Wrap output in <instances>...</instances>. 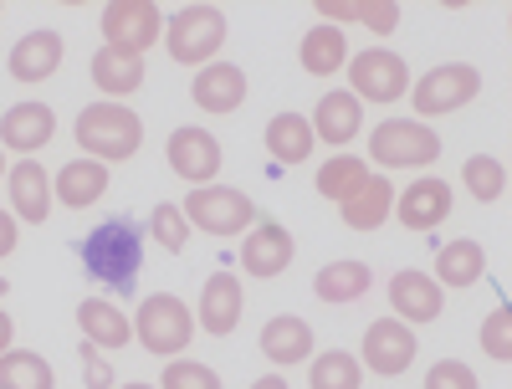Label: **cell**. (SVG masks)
<instances>
[{
	"label": "cell",
	"mask_w": 512,
	"mask_h": 389,
	"mask_svg": "<svg viewBox=\"0 0 512 389\" xmlns=\"http://www.w3.org/2000/svg\"><path fill=\"white\" fill-rule=\"evenodd\" d=\"M139 267H144V241L123 215H113V221H103V226H93L88 236H82V272L98 277L103 287L128 292L134 277H139Z\"/></svg>",
	"instance_id": "6da1fadb"
},
{
	"label": "cell",
	"mask_w": 512,
	"mask_h": 389,
	"mask_svg": "<svg viewBox=\"0 0 512 389\" xmlns=\"http://www.w3.org/2000/svg\"><path fill=\"white\" fill-rule=\"evenodd\" d=\"M77 144L98 164H123L144 144V118L123 103H93L77 113Z\"/></svg>",
	"instance_id": "7a4b0ae2"
},
{
	"label": "cell",
	"mask_w": 512,
	"mask_h": 389,
	"mask_svg": "<svg viewBox=\"0 0 512 389\" xmlns=\"http://www.w3.org/2000/svg\"><path fill=\"white\" fill-rule=\"evenodd\" d=\"M164 47H169V57H175L180 67H210V57L226 47V11L221 6H185V11H175L169 26H164Z\"/></svg>",
	"instance_id": "3957f363"
},
{
	"label": "cell",
	"mask_w": 512,
	"mask_h": 389,
	"mask_svg": "<svg viewBox=\"0 0 512 389\" xmlns=\"http://www.w3.org/2000/svg\"><path fill=\"white\" fill-rule=\"evenodd\" d=\"M134 338L144 343L149 354L169 359V354H180L190 349V338H195V318L190 308L175 297V292H154L139 302V313H134Z\"/></svg>",
	"instance_id": "277c9868"
},
{
	"label": "cell",
	"mask_w": 512,
	"mask_h": 389,
	"mask_svg": "<svg viewBox=\"0 0 512 389\" xmlns=\"http://www.w3.org/2000/svg\"><path fill=\"white\" fill-rule=\"evenodd\" d=\"M369 154L379 169H425L441 159V139L415 118H384L369 134Z\"/></svg>",
	"instance_id": "5b68a950"
},
{
	"label": "cell",
	"mask_w": 512,
	"mask_h": 389,
	"mask_svg": "<svg viewBox=\"0 0 512 389\" xmlns=\"http://www.w3.org/2000/svg\"><path fill=\"white\" fill-rule=\"evenodd\" d=\"M185 221L205 236H241L251 221H256V205L246 200V190H231V185H200L185 195Z\"/></svg>",
	"instance_id": "8992f818"
},
{
	"label": "cell",
	"mask_w": 512,
	"mask_h": 389,
	"mask_svg": "<svg viewBox=\"0 0 512 389\" xmlns=\"http://www.w3.org/2000/svg\"><path fill=\"white\" fill-rule=\"evenodd\" d=\"M98 26H103V47L123 57H144L164 36V16L154 0H108Z\"/></svg>",
	"instance_id": "52a82bcc"
},
{
	"label": "cell",
	"mask_w": 512,
	"mask_h": 389,
	"mask_svg": "<svg viewBox=\"0 0 512 389\" xmlns=\"http://www.w3.org/2000/svg\"><path fill=\"white\" fill-rule=\"evenodd\" d=\"M477 93H482V72L466 67V62H446V67H431V72L415 82L410 108H415L420 118H441V113L466 108Z\"/></svg>",
	"instance_id": "ba28073f"
},
{
	"label": "cell",
	"mask_w": 512,
	"mask_h": 389,
	"mask_svg": "<svg viewBox=\"0 0 512 389\" xmlns=\"http://www.w3.org/2000/svg\"><path fill=\"white\" fill-rule=\"evenodd\" d=\"M349 93L364 103H400L405 93H410V67H405V57H395V52H384V47H374V52H359L354 62H349Z\"/></svg>",
	"instance_id": "9c48e42d"
},
{
	"label": "cell",
	"mask_w": 512,
	"mask_h": 389,
	"mask_svg": "<svg viewBox=\"0 0 512 389\" xmlns=\"http://www.w3.org/2000/svg\"><path fill=\"white\" fill-rule=\"evenodd\" d=\"M415 354H420V343H415L410 323H400V318H374L369 323V333H364V364H369V374L395 379V374H405L415 364Z\"/></svg>",
	"instance_id": "30bf717a"
},
{
	"label": "cell",
	"mask_w": 512,
	"mask_h": 389,
	"mask_svg": "<svg viewBox=\"0 0 512 389\" xmlns=\"http://www.w3.org/2000/svg\"><path fill=\"white\" fill-rule=\"evenodd\" d=\"M169 169H175L180 180H190L195 190L200 185H210L221 175V139L216 134H205V128H195V123H185V128H175V134H169Z\"/></svg>",
	"instance_id": "8fae6325"
},
{
	"label": "cell",
	"mask_w": 512,
	"mask_h": 389,
	"mask_svg": "<svg viewBox=\"0 0 512 389\" xmlns=\"http://www.w3.org/2000/svg\"><path fill=\"white\" fill-rule=\"evenodd\" d=\"M292 231L277 226V221H262V226H251L246 241H241V267L246 277H282L292 267Z\"/></svg>",
	"instance_id": "7c38bea8"
},
{
	"label": "cell",
	"mask_w": 512,
	"mask_h": 389,
	"mask_svg": "<svg viewBox=\"0 0 512 389\" xmlns=\"http://www.w3.org/2000/svg\"><path fill=\"white\" fill-rule=\"evenodd\" d=\"M6 190H11V210L21 215L26 226H41V221L52 215L57 190H52V175H47L36 159H21V164L6 169Z\"/></svg>",
	"instance_id": "4fadbf2b"
},
{
	"label": "cell",
	"mask_w": 512,
	"mask_h": 389,
	"mask_svg": "<svg viewBox=\"0 0 512 389\" xmlns=\"http://www.w3.org/2000/svg\"><path fill=\"white\" fill-rule=\"evenodd\" d=\"M52 134H57V113L47 103H16L6 118H0V149H16V154L47 149Z\"/></svg>",
	"instance_id": "5bb4252c"
},
{
	"label": "cell",
	"mask_w": 512,
	"mask_h": 389,
	"mask_svg": "<svg viewBox=\"0 0 512 389\" xmlns=\"http://www.w3.org/2000/svg\"><path fill=\"white\" fill-rule=\"evenodd\" d=\"M241 323V277L236 272H210L200 287V328L210 338H226Z\"/></svg>",
	"instance_id": "9a60e30c"
},
{
	"label": "cell",
	"mask_w": 512,
	"mask_h": 389,
	"mask_svg": "<svg viewBox=\"0 0 512 389\" xmlns=\"http://www.w3.org/2000/svg\"><path fill=\"white\" fill-rule=\"evenodd\" d=\"M390 318H400V323H436L441 318V287H436V277H425V272H395L390 277Z\"/></svg>",
	"instance_id": "2e32d148"
},
{
	"label": "cell",
	"mask_w": 512,
	"mask_h": 389,
	"mask_svg": "<svg viewBox=\"0 0 512 389\" xmlns=\"http://www.w3.org/2000/svg\"><path fill=\"white\" fill-rule=\"evenodd\" d=\"M395 215L405 231H436L451 215V185L446 180H420L405 185V195H395Z\"/></svg>",
	"instance_id": "e0dca14e"
},
{
	"label": "cell",
	"mask_w": 512,
	"mask_h": 389,
	"mask_svg": "<svg viewBox=\"0 0 512 389\" xmlns=\"http://www.w3.org/2000/svg\"><path fill=\"white\" fill-rule=\"evenodd\" d=\"M190 98L205 108V113H236L246 103V72L236 62H210L195 72V88Z\"/></svg>",
	"instance_id": "ac0fdd59"
},
{
	"label": "cell",
	"mask_w": 512,
	"mask_h": 389,
	"mask_svg": "<svg viewBox=\"0 0 512 389\" xmlns=\"http://www.w3.org/2000/svg\"><path fill=\"white\" fill-rule=\"evenodd\" d=\"M62 36L57 31H26L16 47H11V57H6V67H11V77L16 82H47L57 67H62Z\"/></svg>",
	"instance_id": "d6986e66"
},
{
	"label": "cell",
	"mask_w": 512,
	"mask_h": 389,
	"mask_svg": "<svg viewBox=\"0 0 512 389\" xmlns=\"http://www.w3.org/2000/svg\"><path fill=\"white\" fill-rule=\"evenodd\" d=\"M262 354H267L277 369H292V364L313 359V328H308V318H292V313L267 318V328H262Z\"/></svg>",
	"instance_id": "ffe728a7"
},
{
	"label": "cell",
	"mask_w": 512,
	"mask_h": 389,
	"mask_svg": "<svg viewBox=\"0 0 512 389\" xmlns=\"http://www.w3.org/2000/svg\"><path fill=\"white\" fill-rule=\"evenodd\" d=\"M308 123H313V139H323V144H354V134L364 128V103L354 93H328V98H318Z\"/></svg>",
	"instance_id": "44dd1931"
},
{
	"label": "cell",
	"mask_w": 512,
	"mask_h": 389,
	"mask_svg": "<svg viewBox=\"0 0 512 389\" xmlns=\"http://www.w3.org/2000/svg\"><path fill=\"white\" fill-rule=\"evenodd\" d=\"M390 210H395V185L384 175H369L344 205H338V215H344L349 231H379L384 221H390Z\"/></svg>",
	"instance_id": "7402d4cb"
},
{
	"label": "cell",
	"mask_w": 512,
	"mask_h": 389,
	"mask_svg": "<svg viewBox=\"0 0 512 389\" xmlns=\"http://www.w3.org/2000/svg\"><path fill=\"white\" fill-rule=\"evenodd\" d=\"M77 328L93 349H128V338H134V323L123 318V308H113V302H103V297H82Z\"/></svg>",
	"instance_id": "603a6c76"
},
{
	"label": "cell",
	"mask_w": 512,
	"mask_h": 389,
	"mask_svg": "<svg viewBox=\"0 0 512 389\" xmlns=\"http://www.w3.org/2000/svg\"><path fill=\"white\" fill-rule=\"evenodd\" d=\"M52 190H57L62 205L88 210V205H98V200L108 195V164H98V159H72L62 175L52 180Z\"/></svg>",
	"instance_id": "cb8c5ba5"
},
{
	"label": "cell",
	"mask_w": 512,
	"mask_h": 389,
	"mask_svg": "<svg viewBox=\"0 0 512 389\" xmlns=\"http://www.w3.org/2000/svg\"><path fill=\"white\" fill-rule=\"evenodd\" d=\"M374 287V267L369 262H328V267H318V277H313V292L323 297V302H333V308H344V302H359L364 292Z\"/></svg>",
	"instance_id": "d4e9b609"
},
{
	"label": "cell",
	"mask_w": 512,
	"mask_h": 389,
	"mask_svg": "<svg viewBox=\"0 0 512 389\" xmlns=\"http://www.w3.org/2000/svg\"><path fill=\"white\" fill-rule=\"evenodd\" d=\"M482 272H487V251L477 246V241H451V246H441V256H436V287L446 292H466V287H477L482 282Z\"/></svg>",
	"instance_id": "484cf974"
},
{
	"label": "cell",
	"mask_w": 512,
	"mask_h": 389,
	"mask_svg": "<svg viewBox=\"0 0 512 389\" xmlns=\"http://www.w3.org/2000/svg\"><path fill=\"white\" fill-rule=\"evenodd\" d=\"M297 62H303V72H313V77H333L338 67H349V41H344V31L328 26V21H318V26L303 36V47H297Z\"/></svg>",
	"instance_id": "4316f807"
},
{
	"label": "cell",
	"mask_w": 512,
	"mask_h": 389,
	"mask_svg": "<svg viewBox=\"0 0 512 389\" xmlns=\"http://www.w3.org/2000/svg\"><path fill=\"white\" fill-rule=\"evenodd\" d=\"M313 123H308V113H277L272 123H267V154L277 159V164H308V154H313Z\"/></svg>",
	"instance_id": "83f0119b"
},
{
	"label": "cell",
	"mask_w": 512,
	"mask_h": 389,
	"mask_svg": "<svg viewBox=\"0 0 512 389\" xmlns=\"http://www.w3.org/2000/svg\"><path fill=\"white\" fill-rule=\"evenodd\" d=\"M93 88L108 98H128L144 88V57H123V52H98L93 57Z\"/></svg>",
	"instance_id": "f1b7e54d"
},
{
	"label": "cell",
	"mask_w": 512,
	"mask_h": 389,
	"mask_svg": "<svg viewBox=\"0 0 512 389\" xmlns=\"http://www.w3.org/2000/svg\"><path fill=\"white\" fill-rule=\"evenodd\" d=\"M0 389H57V374L41 354L11 349V354H0Z\"/></svg>",
	"instance_id": "f546056e"
},
{
	"label": "cell",
	"mask_w": 512,
	"mask_h": 389,
	"mask_svg": "<svg viewBox=\"0 0 512 389\" xmlns=\"http://www.w3.org/2000/svg\"><path fill=\"white\" fill-rule=\"evenodd\" d=\"M364 180H369V164H364L359 154H333V159L318 169V180H313V185H318L323 200H338V205H344Z\"/></svg>",
	"instance_id": "4dcf8cb0"
},
{
	"label": "cell",
	"mask_w": 512,
	"mask_h": 389,
	"mask_svg": "<svg viewBox=\"0 0 512 389\" xmlns=\"http://www.w3.org/2000/svg\"><path fill=\"white\" fill-rule=\"evenodd\" d=\"M359 384H364V364L344 349L318 354L313 369H308V389H359Z\"/></svg>",
	"instance_id": "1f68e13d"
},
{
	"label": "cell",
	"mask_w": 512,
	"mask_h": 389,
	"mask_svg": "<svg viewBox=\"0 0 512 389\" xmlns=\"http://www.w3.org/2000/svg\"><path fill=\"white\" fill-rule=\"evenodd\" d=\"M461 185L472 190L482 205H492V200L507 195V169H502V159H492V154H472V159L461 164Z\"/></svg>",
	"instance_id": "d6a6232c"
},
{
	"label": "cell",
	"mask_w": 512,
	"mask_h": 389,
	"mask_svg": "<svg viewBox=\"0 0 512 389\" xmlns=\"http://www.w3.org/2000/svg\"><path fill=\"white\" fill-rule=\"evenodd\" d=\"M149 231H154V241L169 251V256H180L185 246H190V221H185V210L180 205H154V215H149Z\"/></svg>",
	"instance_id": "836d02e7"
},
{
	"label": "cell",
	"mask_w": 512,
	"mask_h": 389,
	"mask_svg": "<svg viewBox=\"0 0 512 389\" xmlns=\"http://www.w3.org/2000/svg\"><path fill=\"white\" fill-rule=\"evenodd\" d=\"M482 349H487V359H497V364L512 359V308H492V313H487V323H482Z\"/></svg>",
	"instance_id": "e575fe53"
},
{
	"label": "cell",
	"mask_w": 512,
	"mask_h": 389,
	"mask_svg": "<svg viewBox=\"0 0 512 389\" xmlns=\"http://www.w3.org/2000/svg\"><path fill=\"white\" fill-rule=\"evenodd\" d=\"M159 389H221V374L195 364V359H175V364L164 369V384Z\"/></svg>",
	"instance_id": "d590c367"
},
{
	"label": "cell",
	"mask_w": 512,
	"mask_h": 389,
	"mask_svg": "<svg viewBox=\"0 0 512 389\" xmlns=\"http://www.w3.org/2000/svg\"><path fill=\"white\" fill-rule=\"evenodd\" d=\"M425 389H482L472 364H461V359H441L425 369Z\"/></svg>",
	"instance_id": "8d00e7d4"
},
{
	"label": "cell",
	"mask_w": 512,
	"mask_h": 389,
	"mask_svg": "<svg viewBox=\"0 0 512 389\" xmlns=\"http://www.w3.org/2000/svg\"><path fill=\"white\" fill-rule=\"evenodd\" d=\"M354 21L379 31V36H390L400 26V6H395V0H354Z\"/></svg>",
	"instance_id": "74e56055"
},
{
	"label": "cell",
	"mask_w": 512,
	"mask_h": 389,
	"mask_svg": "<svg viewBox=\"0 0 512 389\" xmlns=\"http://www.w3.org/2000/svg\"><path fill=\"white\" fill-rule=\"evenodd\" d=\"M82 379H88V389H113V364L103 359V349H93V343H82Z\"/></svg>",
	"instance_id": "f35d334b"
},
{
	"label": "cell",
	"mask_w": 512,
	"mask_h": 389,
	"mask_svg": "<svg viewBox=\"0 0 512 389\" xmlns=\"http://www.w3.org/2000/svg\"><path fill=\"white\" fill-rule=\"evenodd\" d=\"M21 241V226H16V215L11 210H0V256H11Z\"/></svg>",
	"instance_id": "ab89813d"
},
{
	"label": "cell",
	"mask_w": 512,
	"mask_h": 389,
	"mask_svg": "<svg viewBox=\"0 0 512 389\" xmlns=\"http://www.w3.org/2000/svg\"><path fill=\"white\" fill-rule=\"evenodd\" d=\"M11 338H16V323H11L6 308H0V354H11Z\"/></svg>",
	"instance_id": "60d3db41"
},
{
	"label": "cell",
	"mask_w": 512,
	"mask_h": 389,
	"mask_svg": "<svg viewBox=\"0 0 512 389\" xmlns=\"http://www.w3.org/2000/svg\"><path fill=\"white\" fill-rule=\"evenodd\" d=\"M251 389H287V379H282V374H267V379H256Z\"/></svg>",
	"instance_id": "b9f144b4"
},
{
	"label": "cell",
	"mask_w": 512,
	"mask_h": 389,
	"mask_svg": "<svg viewBox=\"0 0 512 389\" xmlns=\"http://www.w3.org/2000/svg\"><path fill=\"white\" fill-rule=\"evenodd\" d=\"M123 389H159V384H123Z\"/></svg>",
	"instance_id": "7bdbcfd3"
},
{
	"label": "cell",
	"mask_w": 512,
	"mask_h": 389,
	"mask_svg": "<svg viewBox=\"0 0 512 389\" xmlns=\"http://www.w3.org/2000/svg\"><path fill=\"white\" fill-rule=\"evenodd\" d=\"M6 292H11V282H6V277H0V297H6Z\"/></svg>",
	"instance_id": "ee69618b"
},
{
	"label": "cell",
	"mask_w": 512,
	"mask_h": 389,
	"mask_svg": "<svg viewBox=\"0 0 512 389\" xmlns=\"http://www.w3.org/2000/svg\"><path fill=\"white\" fill-rule=\"evenodd\" d=\"M0 175H6V154H0Z\"/></svg>",
	"instance_id": "f6af8a7d"
}]
</instances>
